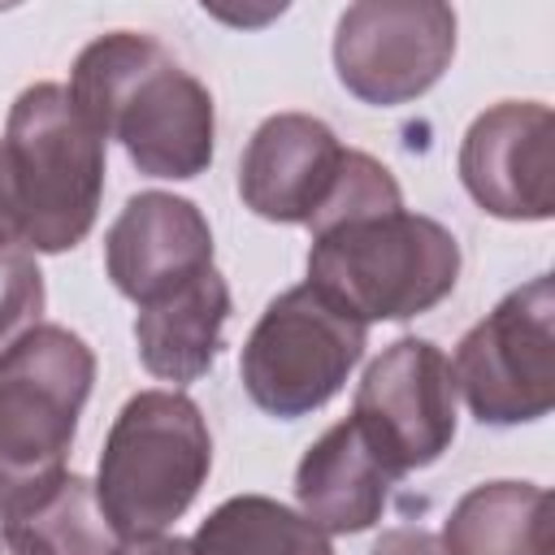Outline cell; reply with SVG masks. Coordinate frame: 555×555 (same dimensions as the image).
I'll return each mask as SVG.
<instances>
[{"label": "cell", "mask_w": 555, "mask_h": 555, "mask_svg": "<svg viewBox=\"0 0 555 555\" xmlns=\"http://www.w3.org/2000/svg\"><path fill=\"white\" fill-rule=\"evenodd\" d=\"M473 204L499 221L555 217V113L542 100H499L473 117L455 156Z\"/></svg>", "instance_id": "30bf717a"}, {"label": "cell", "mask_w": 555, "mask_h": 555, "mask_svg": "<svg viewBox=\"0 0 555 555\" xmlns=\"http://www.w3.org/2000/svg\"><path fill=\"white\" fill-rule=\"evenodd\" d=\"M369 555H442V542L421 525H395L377 533Z\"/></svg>", "instance_id": "d6986e66"}, {"label": "cell", "mask_w": 555, "mask_h": 555, "mask_svg": "<svg viewBox=\"0 0 555 555\" xmlns=\"http://www.w3.org/2000/svg\"><path fill=\"white\" fill-rule=\"evenodd\" d=\"M108 555H191V551H186V538L156 533V538H121Z\"/></svg>", "instance_id": "ffe728a7"}, {"label": "cell", "mask_w": 555, "mask_h": 555, "mask_svg": "<svg viewBox=\"0 0 555 555\" xmlns=\"http://www.w3.org/2000/svg\"><path fill=\"white\" fill-rule=\"evenodd\" d=\"M455 234L408 208L351 217L312 234L308 282L364 325L412 321L438 308L460 282Z\"/></svg>", "instance_id": "277c9868"}, {"label": "cell", "mask_w": 555, "mask_h": 555, "mask_svg": "<svg viewBox=\"0 0 555 555\" xmlns=\"http://www.w3.org/2000/svg\"><path fill=\"white\" fill-rule=\"evenodd\" d=\"M451 382L481 425H529L555 408V282L507 291L451 356Z\"/></svg>", "instance_id": "52a82bcc"}, {"label": "cell", "mask_w": 555, "mask_h": 555, "mask_svg": "<svg viewBox=\"0 0 555 555\" xmlns=\"http://www.w3.org/2000/svg\"><path fill=\"white\" fill-rule=\"evenodd\" d=\"M65 91L104 143L117 139L126 147L139 173L191 182L212 165V95L160 39L139 30L91 39L69 69Z\"/></svg>", "instance_id": "6da1fadb"}, {"label": "cell", "mask_w": 555, "mask_h": 555, "mask_svg": "<svg viewBox=\"0 0 555 555\" xmlns=\"http://www.w3.org/2000/svg\"><path fill=\"white\" fill-rule=\"evenodd\" d=\"M91 386L95 351L65 325L39 321L0 351V516L30 507L69 473Z\"/></svg>", "instance_id": "3957f363"}, {"label": "cell", "mask_w": 555, "mask_h": 555, "mask_svg": "<svg viewBox=\"0 0 555 555\" xmlns=\"http://www.w3.org/2000/svg\"><path fill=\"white\" fill-rule=\"evenodd\" d=\"M48 304L43 273L30 247L0 238V351L39 325Z\"/></svg>", "instance_id": "ac0fdd59"}, {"label": "cell", "mask_w": 555, "mask_h": 555, "mask_svg": "<svg viewBox=\"0 0 555 555\" xmlns=\"http://www.w3.org/2000/svg\"><path fill=\"white\" fill-rule=\"evenodd\" d=\"M347 147L312 113L264 117L238 156V195L264 221L308 225L343 173Z\"/></svg>", "instance_id": "8fae6325"}, {"label": "cell", "mask_w": 555, "mask_h": 555, "mask_svg": "<svg viewBox=\"0 0 555 555\" xmlns=\"http://www.w3.org/2000/svg\"><path fill=\"white\" fill-rule=\"evenodd\" d=\"M212 264L208 217L169 191H139L104 234V273L134 308Z\"/></svg>", "instance_id": "7c38bea8"}, {"label": "cell", "mask_w": 555, "mask_h": 555, "mask_svg": "<svg viewBox=\"0 0 555 555\" xmlns=\"http://www.w3.org/2000/svg\"><path fill=\"white\" fill-rule=\"evenodd\" d=\"M212 468V434L182 390H139L108 425L95 503L117 538H156L186 516Z\"/></svg>", "instance_id": "5b68a950"}, {"label": "cell", "mask_w": 555, "mask_h": 555, "mask_svg": "<svg viewBox=\"0 0 555 555\" xmlns=\"http://www.w3.org/2000/svg\"><path fill=\"white\" fill-rule=\"evenodd\" d=\"M369 347V325L312 282L282 291L251 325L238 377L247 399L278 421L321 412Z\"/></svg>", "instance_id": "8992f818"}, {"label": "cell", "mask_w": 555, "mask_h": 555, "mask_svg": "<svg viewBox=\"0 0 555 555\" xmlns=\"http://www.w3.org/2000/svg\"><path fill=\"white\" fill-rule=\"evenodd\" d=\"M455 56V9L438 0H360L334 26V74L373 108L421 100Z\"/></svg>", "instance_id": "ba28073f"}, {"label": "cell", "mask_w": 555, "mask_h": 555, "mask_svg": "<svg viewBox=\"0 0 555 555\" xmlns=\"http://www.w3.org/2000/svg\"><path fill=\"white\" fill-rule=\"evenodd\" d=\"M0 555H39L17 529H9V525H0Z\"/></svg>", "instance_id": "7402d4cb"}, {"label": "cell", "mask_w": 555, "mask_h": 555, "mask_svg": "<svg viewBox=\"0 0 555 555\" xmlns=\"http://www.w3.org/2000/svg\"><path fill=\"white\" fill-rule=\"evenodd\" d=\"M442 555H551V494L533 481H481L451 507Z\"/></svg>", "instance_id": "9a60e30c"}, {"label": "cell", "mask_w": 555, "mask_h": 555, "mask_svg": "<svg viewBox=\"0 0 555 555\" xmlns=\"http://www.w3.org/2000/svg\"><path fill=\"white\" fill-rule=\"evenodd\" d=\"M9 529H17L39 555H108L117 533L108 529L95 486L78 473H65L48 494H39L30 507L0 516Z\"/></svg>", "instance_id": "e0dca14e"}, {"label": "cell", "mask_w": 555, "mask_h": 555, "mask_svg": "<svg viewBox=\"0 0 555 555\" xmlns=\"http://www.w3.org/2000/svg\"><path fill=\"white\" fill-rule=\"evenodd\" d=\"M351 421L395 477L442 460L460 421L451 360L442 347L429 338H395L364 369L351 399Z\"/></svg>", "instance_id": "9c48e42d"}, {"label": "cell", "mask_w": 555, "mask_h": 555, "mask_svg": "<svg viewBox=\"0 0 555 555\" xmlns=\"http://www.w3.org/2000/svg\"><path fill=\"white\" fill-rule=\"evenodd\" d=\"M230 312H234L230 282L217 273V264L182 278L178 286L139 304V312H134L139 364L152 377L173 382V386L199 382L225 347Z\"/></svg>", "instance_id": "4fadbf2b"}, {"label": "cell", "mask_w": 555, "mask_h": 555, "mask_svg": "<svg viewBox=\"0 0 555 555\" xmlns=\"http://www.w3.org/2000/svg\"><path fill=\"white\" fill-rule=\"evenodd\" d=\"M395 481L399 477L373 455L360 425L347 416L304 451L295 468V499L321 533H364L382 520Z\"/></svg>", "instance_id": "5bb4252c"}, {"label": "cell", "mask_w": 555, "mask_h": 555, "mask_svg": "<svg viewBox=\"0 0 555 555\" xmlns=\"http://www.w3.org/2000/svg\"><path fill=\"white\" fill-rule=\"evenodd\" d=\"M186 551L191 555H334L330 533H321L304 512L269 494H234L217 503L186 538Z\"/></svg>", "instance_id": "2e32d148"}, {"label": "cell", "mask_w": 555, "mask_h": 555, "mask_svg": "<svg viewBox=\"0 0 555 555\" xmlns=\"http://www.w3.org/2000/svg\"><path fill=\"white\" fill-rule=\"evenodd\" d=\"M0 160L22 247L56 256L91 234L104 199V139L61 82H35L13 100Z\"/></svg>", "instance_id": "7a4b0ae2"}, {"label": "cell", "mask_w": 555, "mask_h": 555, "mask_svg": "<svg viewBox=\"0 0 555 555\" xmlns=\"http://www.w3.org/2000/svg\"><path fill=\"white\" fill-rule=\"evenodd\" d=\"M0 238H4V243H17V230H13V204H9V182H4V160H0Z\"/></svg>", "instance_id": "44dd1931"}]
</instances>
